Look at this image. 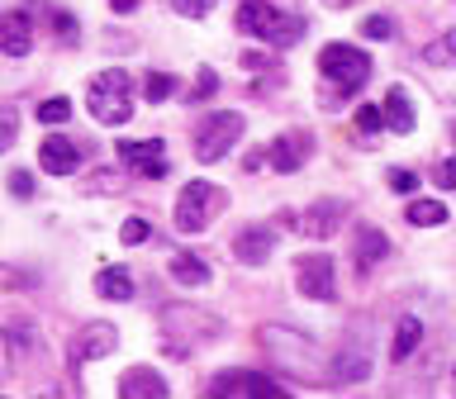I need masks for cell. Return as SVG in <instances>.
I'll use <instances>...</instances> for the list:
<instances>
[{
	"label": "cell",
	"mask_w": 456,
	"mask_h": 399,
	"mask_svg": "<svg viewBox=\"0 0 456 399\" xmlns=\"http://www.w3.org/2000/svg\"><path fill=\"white\" fill-rule=\"evenodd\" d=\"M404 219L413 228H437V224H447V205H442V200H413L404 209Z\"/></svg>",
	"instance_id": "obj_23"
},
{
	"label": "cell",
	"mask_w": 456,
	"mask_h": 399,
	"mask_svg": "<svg viewBox=\"0 0 456 399\" xmlns=\"http://www.w3.org/2000/svg\"><path fill=\"white\" fill-rule=\"evenodd\" d=\"M14 138H20V110H14V105H0V152H10Z\"/></svg>",
	"instance_id": "obj_29"
},
{
	"label": "cell",
	"mask_w": 456,
	"mask_h": 399,
	"mask_svg": "<svg viewBox=\"0 0 456 399\" xmlns=\"http://www.w3.org/2000/svg\"><path fill=\"white\" fill-rule=\"evenodd\" d=\"M281 385L271 376H252V370H228V376L209 380V395H276Z\"/></svg>",
	"instance_id": "obj_15"
},
{
	"label": "cell",
	"mask_w": 456,
	"mask_h": 399,
	"mask_svg": "<svg viewBox=\"0 0 456 399\" xmlns=\"http://www.w3.org/2000/svg\"><path fill=\"white\" fill-rule=\"evenodd\" d=\"M242 128H248V119H242L238 110L209 114V119L195 128V157L200 162H219V157H228V148L242 138Z\"/></svg>",
	"instance_id": "obj_5"
},
{
	"label": "cell",
	"mask_w": 456,
	"mask_h": 399,
	"mask_svg": "<svg viewBox=\"0 0 456 399\" xmlns=\"http://www.w3.org/2000/svg\"><path fill=\"white\" fill-rule=\"evenodd\" d=\"M370 356L366 352H338V380H366Z\"/></svg>",
	"instance_id": "obj_26"
},
{
	"label": "cell",
	"mask_w": 456,
	"mask_h": 399,
	"mask_svg": "<svg viewBox=\"0 0 456 399\" xmlns=\"http://www.w3.org/2000/svg\"><path fill=\"white\" fill-rule=\"evenodd\" d=\"M224 209H228V191H219L209 181H191L176 195V228L181 233H205Z\"/></svg>",
	"instance_id": "obj_4"
},
{
	"label": "cell",
	"mask_w": 456,
	"mask_h": 399,
	"mask_svg": "<svg viewBox=\"0 0 456 399\" xmlns=\"http://www.w3.org/2000/svg\"><path fill=\"white\" fill-rule=\"evenodd\" d=\"M119 185H124V181H119V171L100 167V171H95V181H91V191H119Z\"/></svg>",
	"instance_id": "obj_38"
},
{
	"label": "cell",
	"mask_w": 456,
	"mask_h": 399,
	"mask_svg": "<svg viewBox=\"0 0 456 399\" xmlns=\"http://www.w3.org/2000/svg\"><path fill=\"white\" fill-rule=\"evenodd\" d=\"M128 91H134V81H128V71L124 67H110V71H100V77L91 81V114L100 124H110V128H119L134 119V100H128Z\"/></svg>",
	"instance_id": "obj_3"
},
{
	"label": "cell",
	"mask_w": 456,
	"mask_h": 399,
	"mask_svg": "<svg viewBox=\"0 0 456 399\" xmlns=\"http://www.w3.org/2000/svg\"><path fill=\"white\" fill-rule=\"evenodd\" d=\"M38 167L48 171V176H71V171L81 167V152L71 138H43L38 142Z\"/></svg>",
	"instance_id": "obj_13"
},
{
	"label": "cell",
	"mask_w": 456,
	"mask_h": 399,
	"mask_svg": "<svg viewBox=\"0 0 456 399\" xmlns=\"http://www.w3.org/2000/svg\"><path fill=\"white\" fill-rule=\"evenodd\" d=\"M362 38H370V43L395 38V20H390V14H366V20H362Z\"/></svg>",
	"instance_id": "obj_28"
},
{
	"label": "cell",
	"mask_w": 456,
	"mask_h": 399,
	"mask_svg": "<svg viewBox=\"0 0 456 399\" xmlns=\"http://www.w3.org/2000/svg\"><path fill=\"white\" fill-rule=\"evenodd\" d=\"M10 195H14V200H28V195H34V176H28L24 167L10 171Z\"/></svg>",
	"instance_id": "obj_35"
},
{
	"label": "cell",
	"mask_w": 456,
	"mask_h": 399,
	"mask_svg": "<svg viewBox=\"0 0 456 399\" xmlns=\"http://www.w3.org/2000/svg\"><path fill=\"white\" fill-rule=\"evenodd\" d=\"M295 228L305 238H333L342 228V200H314V205L295 219Z\"/></svg>",
	"instance_id": "obj_10"
},
{
	"label": "cell",
	"mask_w": 456,
	"mask_h": 399,
	"mask_svg": "<svg viewBox=\"0 0 456 399\" xmlns=\"http://www.w3.org/2000/svg\"><path fill=\"white\" fill-rule=\"evenodd\" d=\"M171 276H176L181 285H205L209 266L200 262V256H191V252H176V256H171Z\"/></svg>",
	"instance_id": "obj_25"
},
{
	"label": "cell",
	"mask_w": 456,
	"mask_h": 399,
	"mask_svg": "<svg viewBox=\"0 0 456 399\" xmlns=\"http://www.w3.org/2000/svg\"><path fill=\"white\" fill-rule=\"evenodd\" d=\"M71 119V100L67 95H53L38 105V124H67Z\"/></svg>",
	"instance_id": "obj_27"
},
{
	"label": "cell",
	"mask_w": 456,
	"mask_h": 399,
	"mask_svg": "<svg viewBox=\"0 0 456 399\" xmlns=\"http://www.w3.org/2000/svg\"><path fill=\"white\" fill-rule=\"evenodd\" d=\"M148 233H152V228H148V219H128V224L119 228V238L128 242V248H134V242H142Z\"/></svg>",
	"instance_id": "obj_36"
},
{
	"label": "cell",
	"mask_w": 456,
	"mask_h": 399,
	"mask_svg": "<svg viewBox=\"0 0 456 399\" xmlns=\"http://www.w3.org/2000/svg\"><path fill=\"white\" fill-rule=\"evenodd\" d=\"M110 10H119V14H134V10H138V0H110Z\"/></svg>",
	"instance_id": "obj_41"
},
{
	"label": "cell",
	"mask_w": 456,
	"mask_h": 399,
	"mask_svg": "<svg viewBox=\"0 0 456 399\" xmlns=\"http://www.w3.org/2000/svg\"><path fill=\"white\" fill-rule=\"evenodd\" d=\"M233 252H238V262H242V266H262L266 256L276 252V228H266V224L242 228V233L233 238Z\"/></svg>",
	"instance_id": "obj_12"
},
{
	"label": "cell",
	"mask_w": 456,
	"mask_h": 399,
	"mask_svg": "<svg viewBox=\"0 0 456 399\" xmlns=\"http://www.w3.org/2000/svg\"><path fill=\"white\" fill-rule=\"evenodd\" d=\"M319 71L328 81V95L352 100L370 81V57L362 48H352V43H328V48L319 53Z\"/></svg>",
	"instance_id": "obj_1"
},
{
	"label": "cell",
	"mask_w": 456,
	"mask_h": 399,
	"mask_svg": "<svg viewBox=\"0 0 456 399\" xmlns=\"http://www.w3.org/2000/svg\"><path fill=\"white\" fill-rule=\"evenodd\" d=\"M214 91H219V77H214L209 67H200V77H195V91H191V100H209Z\"/></svg>",
	"instance_id": "obj_34"
},
{
	"label": "cell",
	"mask_w": 456,
	"mask_h": 399,
	"mask_svg": "<svg viewBox=\"0 0 456 399\" xmlns=\"http://www.w3.org/2000/svg\"><path fill=\"white\" fill-rule=\"evenodd\" d=\"M437 185H442V191H456V162H442L437 167V176H433Z\"/></svg>",
	"instance_id": "obj_39"
},
{
	"label": "cell",
	"mask_w": 456,
	"mask_h": 399,
	"mask_svg": "<svg viewBox=\"0 0 456 399\" xmlns=\"http://www.w3.org/2000/svg\"><path fill=\"white\" fill-rule=\"evenodd\" d=\"M256 342L266 347L271 362L285 366V370H295V376H319V366H323L319 342L305 338V333H295V328H262Z\"/></svg>",
	"instance_id": "obj_2"
},
{
	"label": "cell",
	"mask_w": 456,
	"mask_h": 399,
	"mask_svg": "<svg viewBox=\"0 0 456 399\" xmlns=\"http://www.w3.org/2000/svg\"><path fill=\"white\" fill-rule=\"evenodd\" d=\"M162 328L167 333H185V338H219L224 319L209 314V309H195V305H167L162 309Z\"/></svg>",
	"instance_id": "obj_7"
},
{
	"label": "cell",
	"mask_w": 456,
	"mask_h": 399,
	"mask_svg": "<svg viewBox=\"0 0 456 399\" xmlns=\"http://www.w3.org/2000/svg\"><path fill=\"white\" fill-rule=\"evenodd\" d=\"M385 176H390V191H399V195H413V191H419V176H413L409 167H390Z\"/></svg>",
	"instance_id": "obj_31"
},
{
	"label": "cell",
	"mask_w": 456,
	"mask_h": 399,
	"mask_svg": "<svg viewBox=\"0 0 456 399\" xmlns=\"http://www.w3.org/2000/svg\"><path fill=\"white\" fill-rule=\"evenodd\" d=\"M419 342H423V323L419 319H399L395 342H390V362H409V356L419 352Z\"/></svg>",
	"instance_id": "obj_22"
},
{
	"label": "cell",
	"mask_w": 456,
	"mask_h": 399,
	"mask_svg": "<svg viewBox=\"0 0 456 399\" xmlns=\"http://www.w3.org/2000/svg\"><path fill=\"white\" fill-rule=\"evenodd\" d=\"M119 395L124 399H152V395H167V380L157 376L152 366H134V370H124Z\"/></svg>",
	"instance_id": "obj_16"
},
{
	"label": "cell",
	"mask_w": 456,
	"mask_h": 399,
	"mask_svg": "<svg viewBox=\"0 0 456 399\" xmlns=\"http://www.w3.org/2000/svg\"><path fill=\"white\" fill-rule=\"evenodd\" d=\"M356 128H362V134H380V128H385V110L362 105V110H356Z\"/></svg>",
	"instance_id": "obj_32"
},
{
	"label": "cell",
	"mask_w": 456,
	"mask_h": 399,
	"mask_svg": "<svg viewBox=\"0 0 456 399\" xmlns=\"http://www.w3.org/2000/svg\"><path fill=\"white\" fill-rule=\"evenodd\" d=\"M5 376H10V338L0 333V380H5Z\"/></svg>",
	"instance_id": "obj_40"
},
{
	"label": "cell",
	"mask_w": 456,
	"mask_h": 399,
	"mask_svg": "<svg viewBox=\"0 0 456 399\" xmlns=\"http://www.w3.org/2000/svg\"><path fill=\"white\" fill-rule=\"evenodd\" d=\"M119 157L134 167V176H152V181L167 176V148H162V138H124L119 142Z\"/></svg>",
	"instance_id": "obj_8"
},
{
	"label": "cell",
	"mask_w": 456,
	"mask_h": 399,
	"mask_svg": "<svg viewBox=\"0 0 456 399\" xmlns=\"http://www.w3.org/2000/svg\"><path fill=\"white\" fill-rule=\"evenodd\" d=\"M385 128H395V134H413V105H409L404 86H390V91H385Z\"/></svg>",
	"instance_id": "obj_17"
},
{
	"label": "cell",
	"mask_w": 456,
	"mask_h": 399,
	"mask_svg": "<svg viewBox=\"0 0 456 399\" xmlns=\"http://www.w3.org/2000/svg\"><path fill=\"white\" fill-rule=\"evenodd\" d=\"M323 5H328V10H347L352 0H323Z\"/></svg>",
	"instance_id": "obj_42"
},
{
	"label": "cell",
	"mask_w": 456,
	"mask_h": 399,
	"mask_svg": "<svg viewBox=\"0 0 456 399\" xmlns=\"http://www.w3.org/2000/svg\"><path fill=\"white\" fill-rule=\"evenodd\" d=\"M295 285L305 299H319V305H328V299L338 295V281H333V256L314 252V256H299L295 262Z\"/></svg>",
	"instance_id": "obj_6"
},
{
	"label": "cell",
	"mask_w": 456,
	"mask_h": 399,
	"mask_svg": "<svg viewBox=\"0 0 456 399\" xmlns=\"http://www.w3.org/2000/svg\"><path fill=\"white\" fill-rule=\"evenodd\" d=\"M114 342H119V333H114V323H86L77 338H71V366H86L95 362V356H110Z\"/></svg>",
	"instance_id": "obj_9"
},
{
	"label": "cell",
	"mask_w": 456,
	"mask_h": 399,
	"mask_svg": "<svg viewBox=\"0 0 456 399\" xmlns=\"http://www.w3.org/2000/svg\"><path fill=\"white\" fill-rule=\"evenodd\" d=\"M305 28H309V24L299 20V14H285V10H281L276 20L266 24V34H262V38L271 43V48H295V43L305 38Z\"/></svg>",
	"instance_id": "obj_18"
},
{
	"label": "cell",
	"mask_w": 456,
	"mask_h": 399,
	"mask_svg": "<svg viewBox=\"0 0 456 399\" xmlns=\"http://www.w3.org/2000/svg\"><path fill=\"white\" fill-rule=\"evenodd\" d=\"M176 91V77H167V71H148V81H142V95L148 100H167Z\"/></svg>",
	"instance_id": "obj_30"
},
{
	"label": "cell",
	"mask_w": 456,
	"mask_h": 399,
	"mask_svg": "<svg viewBox=\"0 0 456 399\" xmlns=\"http://www.w3.org/2000/svg\"><path fill=\"white\" fill-rule=\"evenodd\" d=\"M305 157H309V138L305 134H281L266 148V162H271V171H281V176L299 171V167H305Z\"/></svg>",
	"instance_id": "obj_14"
},
{
	"label": "cell",
	"mask_w": 456,
	"mask_h": 399,
	"mask_svg": "<svg viewBox=\"0 0 456 399\" xmlns=\"http://www.w3.org/2000/svg\"><path fill=\"white\" fill-rule=\"evenodd\" d=\"M171 10L185 14V20H205V14L214 10V0H171Z\"/></svg>",
	"instance_id": "obj_33"
},
{
	"label": "cell",
	"mask_w": 456,
	"mask_h": 399,
	"mask_svg": "<svg viewBox=\"0 0 456 399\" xmlns=\"http://www.w3.org/2000/svg\"><path fill=\"white\" fill-rule=\"evenodd\" d=\"M28 48H34V20H28L24 10L0 14V53L5 57H28Z\"/></svg>",
	"instance_id": "obj_11"
},
{
	"label": "cell",
	"mask_w": 456,
	"mask_h": 399,
	"mask_svg": "<svg viewBox=\"0 0 456 399\" xmlns=\"http://www.w3.org/2000/svg\"><path fill=\"white\" fill-rule=\"evenodd\" d=\"M423 62L428 67H456V28L437 34L433 43H423Z\"/></svg>",
	"instance_id": "obj_24"
},
{
	"label": "cell",
	"mask_w": 456,
	"mask_h": 399,
	"mask_svg": "<svg viewBox=\"0 0 456 399\" xmlns=\"http://www.w3.org/2000/svg\"><path fill=\"white\" fill-rule=\"evenodd\" d=\"M95 295L100 299H134V276L124 266H105L95 276Z\"/></svg>",
	"instance_id": "obj_20"
},
{
	"label": "cell",
	"mask_w": 456,
	"mask_h": 399,
	"mask_svg": "<svg viewBox=\"0 0 456 399\" xmlns=\"http://www.w3.org/2000/svg\"><path fill=\"white\" fill-rule=\"evenodd\" d=\"M385 252H390V242H385L380 228H362V233H356V266H362V271L385 262Z\"/></svg>",
	"instance_id": "obj_21"
},
{
	"label": "cell",
	"mask_w": 456,
	"mask_h": 399,
	"mask_svg": "<svg viewBox=\"0 0 456 399\" xmlns=\"http://www.w3.org/2000/svg\"><path fill=\"white\" fill-rule=\"evenodd\" d=\"M276 5H271V0H242V5H238V28H242V34H256V38H262L266 34V24L271 20H276Z\"/></svg>",
	"instance_id": "obj_19"
},
{
	"label": "cell",
	"mask_w": 456,
	"mask_h": 399,
	"mask_svg": "<svg viewBox=\"0 0 456 399\" xmlns=\"http://www.w3.org/2000/svg\"><path fill=\"white\" fill-rule=\"evenodd\" d=\"M53 28H57V38H62V43L77 38V20H71L67 10H57V14H53Z\"/></svg>",
	"instance_id": "obj_37"
}]
</instances>
